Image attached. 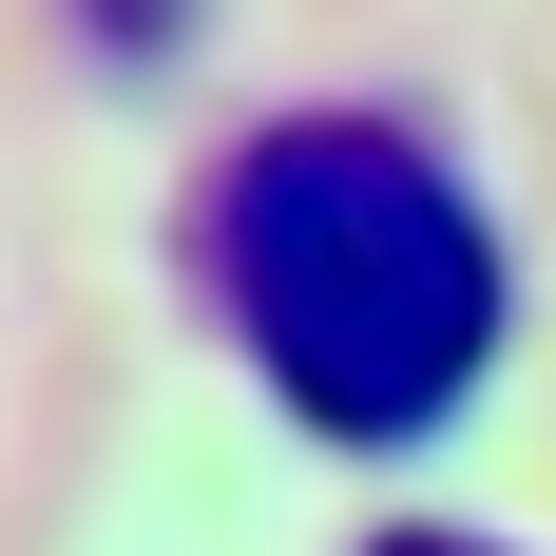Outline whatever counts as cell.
<instances>
[{
    "instance_id": "cell-1",
    "label": "cell",
    "mask_w": 556,
    "mask_h": 556,
    "mask_svg": "<svg viewBox=\"0 0 556 556\" xmlns=\"http://www.w3.org/2000/svg\"><path fill=\"white\" fill-rule=\"evenodd\" d=\"M192 288H212L230 365L345 460H403L442 442L460 403L500 384V327H518V269H500V212L480 173L422 135V115H365V97H307L269 135H230L212 192H192Z\"/></svg>"
},
{
    "instance_id": "cell-2",
    "label": "cell",
    "mask_w": 556,
    "mask_h": 556,
    "mask_svg": "<svg viewBox=\"0 0 556 556\" xmlns=\"http://www.w3.org/2000/svg\"><path fill=\"white\" fill-rule=\"evenodd\" d=\"M173 20H192V0H77V39H97V58H173Z\"/></svg>"
},
{
    "instance_id": "cell-3",
    "label": "cell",
    "mask_w": 556,
    "mask_h": 556,
    "mask_svg": "<svg viewBox=\"0 0 556 556\" xmlns=\"http://www.w3.org/2000/svg\"><path fill=\"white\" fill-rule=\"evenodd\" d=\"M365 556H500V538H442V518H403V538H365Z\"/></svg>"
}]
</instances>
